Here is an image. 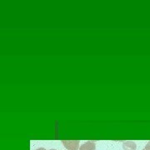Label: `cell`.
Here are the masks:
<instances>
[{"label": "cell", "mask_w": 150, "mask_h": 150, "mask_svg": "<svg viewBox=\"0 0 150 150\" xmlns=\"http://www.w3.org/2000/svg\"><path fill=\"white\" fill-rule=\"evenodd\" d=\"M62 143L68 150L79 149V140H63Z\"/></svg>", "instance_id": "6da1fadb"}, {"label": "cell", "mask_w": 150, "mask_h": 150, "mask_svg": "<svg viewBox=\"0 0 150 150\" xmlns=\"http://www.w3.org/2000/svg\"><path fill=\"white\" fill-rule=\"evenodd\" d=\"M36 150H46L45 149H43V148H40V149H38Z\"/></svg>", "instance_id": "5b68a950"}, {"label": "cell", "mask_w": 150, "mask_h": 150, "mask_svg": "<svg viewBox=\"0 0 150 150\" xmlns=\"http://www.w3.org/2000/svg\"><path fill=\"white\" fill-rule=\"evenodd\" d=\"M49 150H56V149H49Z\"/></svg>", "instance_id": "8992f818"}, {"label": "cell", "mask_w": 150, "mask_h": 150, "mask_svg": "<svg viewBox=\"0 0 150 150\" xmlns=\"http://www.w3.org/2000/svg\"><path fill=\"white\" fill-rule=\"evenodd\" d=\"M123 148L124 150H136L137 145L134 141H125L123 143Z\"/></svg>", "instance_id": "3957f363"}, {"label": "cell", "mask_w": 150, "mask_h": 150, "mask_svg": "<svg viewBox=\"0 0 150 150\" xmlns=\"http://www.w3.org/2000/svg\"><path fill=\"white\" fill-rule=\"evenodd\" d=\"M96 149V144L93 141H88L82 144L79 150H95Z\"/></svg>", "instance_id": "7a4b0ae2"}, {"label": "cell", "mask_w": 150, "mask_h": 150, "mask_svg": "<svg viewBox=\"0 0 150 150\" xmlns=\"http://www.w3.org/2000/svg\"><path fill=\"white\" fill-rule=\"evenodd\" d=\"M143 150H150V141L147 144L145 145V147H144V149Z\"/></svg>", "instance_id": "277c9868"}]
</instances>
